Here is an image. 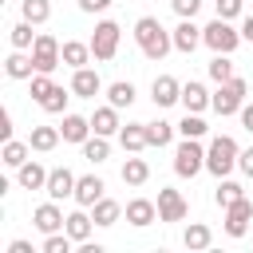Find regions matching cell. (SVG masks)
<instances>
[{"label": "cell", "instance_id": "1", "mask_svg": "<svg viewBox=\"0 0 253 253\" xmlns=\"http://www.w3.org/2000/svg\"><path fill=\"white\" fill-rule=\"evenodd\" d=\"M134 40H138V47H142L146 59H166V51L174 47V36H170L154 16H142V20L134 24Z\"/></svg>", "mask_w": 253, "mask_h": 253}, {"label": "cell", "instance_id": "2", "mask_svg": "<svg viewBox=\"0 0 253 253\" xmlns=\"http://www.w3.org/2000/svg\"><path fill=\"white\" fill-rule=\"evenodd\" d=\"M237 158H241L237 142H233L229 134H217V138L210 142V150H206V170H210L213 178H225V174L237 166Z\"/></svg>", "mask_w": 253, "mask_h": 253}, {"label": "cell", "instance_id": "3", "mask_svg": "<svg viewBox=\"0 0 253 253\" xmlns=\"http://www.w3.org/2000/svg\"><path fill=\"white\" fill-rule=\"evenodd\" d=\"M210 107L225 119V115H237L241 107H245V79L241 75H233V79H225V83H217V95L210 99Z\"/></svg>", "mask_w": 253, "mask_h": 253}, {"label": "cell", "instance_id": "4", "mask_svg": "<svg viewBox=\"0 0 253 253\" xmlns=\"http://www.w3.org/2000/svg\"><path fill=\"white\" fill-rule=\"evenodd\" d=\"M202 43H206L210 51H225V55H229V51L241 43V32H237V28H229V20H221V16H217V20H210V24L202 28Z\"/></svg>", "mask_w": 253, "mask_h": 253}, {"label": "cell", "instance_id": "5", "mask_svg": "<svg viewBox=\"0 0 253 253\" xmlns=\"http://www.w3.org/2000/svg\"><path fill=\"white\" fill-rule=\"evenodd\" d=\"M32 59H36V71H55V67L63 63V43H59L55 36L40 32L36 43H32Z\"/></svg>", "mask_w": 253, "mask_h": 253}, {"label": "cell", "instance_id": "6", "mask_svg": "<svg viewBox=\"0 0 253 253\" xmlns=\"http://www.w3.org/2000/svg\"><path fill=\"white\" fill-rule=\"evenodd\" d=\"M202 166H206V150L198 146V138H186V142L174 150V174H178V178H194Z\"/></svg>", "mask_w": 253, "mask_h": 253}, {"label": "cell", "instance_id": "7", "mask_svg": "<svg viewBox=\"0 0 253 253\" xmlns=\"http://www.w3.org/2000/svg\"><path fill=\"white\" fill-rule=\"evenodd\" d=\"M115 51H119V24H115V20L95 24V36H91V55L107 63V59H115Z\"/></svg>", "mask_w": 253, "mask_h": 253}, {"label": "cell", "instance_id": "8", "mask_svg": "<svg viewBox=\"0 0 253 253\" xmlns=\"http://www.w3.org/2000/svg\"><path fill=\"white\" fill-rule=\"evenodd\" d=\"M249 221H253L249 198H237L233 206H225V233H229V237H245V233H249Z\"/></svg>", "mask_w": 253, "mask_h": 253}, {"label": "cell", "instance_id": "9", "mask_svg": "<svg viewBox=\"0 0 253 253\" xmlns=\"http://www.w3.org/2000/svg\"><path fill=\"white\" fill-rule=\"evenodd\" d=\"M150 99H154V107H174V103L182 99V83H178L174 75H158V79L150 83Z\"/></svg>", "mask_w": 253, "mask_h": 253}, {"label": "cell", "instance_id": "10", "mask_svg": "<svg viewBox=\"0 0 253 253\" xmlns=\"http://www.w3.org/2000/svg\"><path fill=\"white\" fill-rule=\"evenodd\" d=\"M75 174L67 170V166H55L51 174H47V198H55V202H63V198H75Z\"/></svg>", "mask_w": 253, "mask_h": 253}, {"label": "cell", "instance_id": "11", "mask_svg": "<svg viewBox=\"0 0 253 253\" xmlns=\"http://www.w3.org/2000/svg\"><path fill=\"white\" fill-rule=\"evenodd\" d=\"M186 198L178 190H158V221H182L186 217Z\"/></svg>", "mask_w": 253, "mask_h": 253}, {"label": "cell", "instance_id": "12", "mask_svg": "<svg viewBox=\"0 0 253 253\" xmlns=\"http://www.w3.org/2000/svg\"><path fill=\"white\" fill-rule=\"evenodd\" d=\"M63 213H59V206H55V198L51 202H43V206H36V213H32V225L40 229V233H59L63 229Z\"/></svg>", "mask_w": 253, "mask_h": 253}, {"label": "cell", "instance_id": "13", "mask_svg": "<svg viewBox=\"0 0 253 253\" xmlns=\"http://www.w3.org/2000/svg\"><path fill=\"white\" fill-rule=\"evenodd\" d=\"M71 91H75L79 99H95V95L103 91L99 71H91V67H75V75H71Z\"/></svg>", "mask_w": 253, "mask_h": 253}, {"label": "cell", "instance_id": "14", "mask_svg": "<svg viewBox=\"0 0 253 253\" xmlns=\"http://www.w3.org/2000/svg\"><path fill=\"white\" fill-rule=\"evenodd\" d=\"M47 174H51V170H43L36 158L24 162V166H16V182H20L24 190H47Z\"/></svg>", "mask_w": 253, "mask_h": 253}, {"label": "cell", "instance_id": "15", "mask_svg": "<svg viewBox=\"0 0 253 253\" xmlns=\"http://www.w3.org/2000/svg\"><path fill=\"white\" fill-rule=\"evenodd\" d=\"M59 134H63V142H87L91 138V119H83V115H63V126H59Z\"/></svg>", "mask_w": 253, "mask_h": 253}, {"label": "cell", "instance_id": "16", "mask_svg": "<svg viewBox=\"0 0 253 253\" xmlns=\"http://www.w3.org/2000/svg\"><path fill=\"white\" fill-rule=\"evenodd\" d=\"M103 190H107V186H103V178H95V174H83V178L75 182V202L91 210V206L103 198Z\"/></svg>", "mask_w": 253, "mask_h": 253}, {"label": "cell", "instance_id": "17", "mask_svg": "<svg viewBox=\"0 0 253 253\" xmlns=\"http://www.w3.org/2000/svg\"><path fill=\"white\" fill-rule=\"evenodd\" d=\"M170 36H174V47H178V51H186V55H190V51L202 43V28H198L194 20H182V24H178Z\"/></svg>", "mask_w": 253, "mask_h": 253}, {"label": "cell", "instance_id": "18", "mask_svg": "<svg viewBox=\"0 0 253 253\" xmlns=\"http://www.w3.org/2000/svg\"><path fill=\"white\" fill-rule=\"evenodd\" d=\"M154 217H158V206H154L150 198H134V202H126V221H130V225L142 229V225H150Z\"/></svg>", "mask_w": 253, "mask_h": 253}, {"label": "cell", "instance_id": "19", "mask_svg": "<svg viewBox=\"0 0 253 253\" xmlns=\"http://www.w3.org/2000/svg\"><path fill=\"white\" fill-rule=\"evenodd\" d=\"M210 99H213V95H210L202 83H194V79H190V83H182V103H186V111L202 115V111L210 107Z\"/></svg>", "mask_w": 253, "mask_h": 253}, {"label": "cell", "instance_id": "20", "mask_svg": "<svg viewBox=\"0 0 253 253\" xmlns=\"http://www.w3.org/2000/svg\"><path fill=\"white\" fill-rule=\"evenodd\" d=\"M59 126H32V134H28V146L32 150H40V154H47V150H55L59 146Z\"/></svg>", "mask_w": 253, "mask_h": 253}, {"label": "cell", "instance_id": "21", "mask_svg": "<svg viewBox=\"0 0 253 253\" xmlns=\"http://www.w3.org/2000/svg\"><path fill=\"white\" fill-rule=\"evenodd\" d=\"M4 71H8L12 79H32V71H36V59H32V55H24V51L16 47V51L4 59Z\"/></svg>", "mask_w": 253, "mask_h": 253}, {"label": "cell", "instance_id": "22", "mask_svg": "<svg viewBox=\"0 0 253 253\" xmlns=\"http://www.w3.org/2000/svg\"><path fill=\"white\" fill-rule=\"evenodd\" d=\"M119 142H123V150H142L146 146V123H126V126H119Z\"/></svg>", "mask_w": 253, "mask_h": 253}, {"label": "cell", "instance_id": "23", "mask_svg": "<svg viewBox=\"0 0 253 253\" xmlns=\"http://www.w3.org/2000/svg\"><path fill=\"white\" fill-rule=\"evenodd\" d=\"M83 210H87V206H83ZM83 210L67 213V221H63V229H67V233H71V241H79V245H83V241L91 237V221H95V217H87Z\"/></svg>", "mask_w": 253, "mask_h": 253}, {"label": "cell", "instance_id": "24", "mask_svg": "<svg viewBox=\"0 0 253 253\" xmlns=\"http://www.w3.org/2000/svg\"><path fill=\"white\" fill-rule=\"evenodd\" d=\"M91 130L95 134H115L119 130V107H99L91 115Z\"/></svg>", "mask_w": 253, "mask_h": 253}, {"label": "cell", "instance_id": "25", "mask_svg": "<svg viewBox=\"0 0 253 253\" xmlns=\"http://www.w3.org/2000/svg\"><path fill=\"white\" fill-rule=\"evenodd\" d=\"M63 63H67V67H87V63H91V43L67 40V43H63Z\"/></svg>", "mask_w": 253, "mask_h": 253}, {"label": "cell", "instance_id": "26", "mask_svg": "<svg viewBox=\"0 0 253 253\" xmlns=\"http://www.w3.org/2000/svg\"><path fill=\"white\" fill-rule=\"evenodd\" d=\"M119 213H123V206H119V202H111V198H99V202L91 206L95 225H115V221H119Z\"/></svg>", "mask_w": 253, "mask_h": 253}, {"label": "cell", "instance_id": "27", "mask_svg": "<svg viewBox=\"0 0 253 253\" xmlns=\"http://www.w3.org/2000/svg\"><path fill=\"white\" fill-rule=\"evenodd\" d=\"M146 178H150V166H146L142 158H126V162H123V182H126V186H142Z\"/></svg>", "mask_w": 253, "mask_h": 253}, {"label": "cell", "instance_id": "28", "mask_svg": "<svg viewBox=\"0 0 253 253\" xmlns=\"http://www.w3.org/2000/svg\"><path fill=\"white\" fill-rule=\"evenodd\" d=\"M107 99H111V107H130L134 103V83H126V79L111 83L107 87Z\"/></svg>", "mask_w": 253, "mask_h": 253}, {"label": "cell", "instance_id": "29", "mask_svg": "<svg viewBox=\"0 0 253 253\" xmlns=\"http://www.w3.org/2000/svg\"><path fill=\"white\" fill-rule=\"evenodd\" d=\"M75 91H63V87H51L43 99H40V107L47 111V115H63V107H67V99H71Z\"/></svg>", "mask_w": 253, "mask_h": 253}, {"label": "cell", "instance_id": "30", "mask_svg": "<svg viewBox=\"0 0 253 253\" xmlns=\"http://www.w3.org/2000/svg\"><path fill=\"white\" fill-rule=\"evenodd\" d=\"M174 138V126L166 123V119H158V123H146V146H166Z\"/></svg>", "mask_w": 253, "mask_h": 253}, {"label": "cell", "instance_id": "31", "mask_svg": "<svg viewBox=\"0 0 253 253\" xmlns=\"http://www.w3.org/2000/svg\"><path fill=\"white\" fill-rule=\"evenodd\" d=\"M28 142H16V138H8L4 142V150H0V158H4V166H24L28 162Z\"/></svg>", "mask_w": 253, "mask_h": 253}, {"label": "cell", "instance_id": "32", "mask_svg": "<svg viewBox=\"0 0 253 253\" xmlns=\"http://www.w3.org/2000/svg\"><path fill=\"white\" fill-rule=\"evenodd\" d=\"M213 198H217V206L225 210V206H233L237 198H245V190H241L237 182H229V178H217V190H213Z\"/></svg>", "mask_w": 253, "mask_h": 253}, {"label": "cell", "instance_id": "33", "mask_svg": "<svg viewBox=\"0 0 253 253\" xmlns=\"http://www.w3.org/2000/svg\"><path fill=\"white\" fill-rule=\"evenodd\" d=\"M186 249H210V241H213V233H210V225H202V221H194L190 229H186Z\"/></svg>", "mask_w": 253, "mask_h": 253}, {"label": "cell", "instance_id": "34", "mask_svg": "<svg viewBox=\"0 0 253 253\" xmlns=\"http://www.w3.org/2000/svg\"><path fill=\"white\" fill-rule=\"evenodd\" d=\"M210 79H213V83L233 79V63H229V55H225V51H213V59H210Z\"/></svg>", "mask_w": 253, "mask_h": 253}, {"label": "cell", "instance_id": "35", "mask_svg": "<svg viewBox=\"0 0 253 253\" xmlns=\"http://www.w3.org/2000/svg\"><path fill=\"white\" fill-rule=\"evenodd\" d=\"M107 154H111L107 134H95V138H87V142H83V158H87V162H107Z\"/></svg>", "mask_w": 253, "mask_h": 253}, {"label": "cell", "instance_id": "36", "mask_svg": "<svg viewBox=\"0 0 253 253\" xmlns=\"http://www.w3.org/2000/svg\"><path fill=\"white\" fill-rule=\"evenodd\" d=\"M47 16H51L47 0H24V20L28 24H47Z\"/></svg>", "mask_w": 253, "mask_h": 253}, {"label": "cell", "instance_id": "37", "mask_svg": "<svg viewBox=\"0 0 253 253\" xmlns=\"http://www.w3.org/2000/svg\"><path fill=\"white\" fill-rule=\"evenodd\" d=\"M178 130H182V138H202L210 126H206V119H202V115L186 111V119H182V126H178Z\"/></svg>", "mask_w": 253, "mask_h": 253}, {"label": "cell", "instance_id": "38", "mask_svg": "<svg viewBox=\"0 0 253 253\" xmlns=\"http://www.w3.org/2000/svg\"><path fill=\"white\" fill-rule=\"evenodd\" d=\"M36 43V36H32V24L28 20H20L16 28H12V47H20V51H28Z\"/></svg>", "mask_w": 253, "mask_h": 253}, {"label": "cell", "instance_id": "39", "mask_svg": "<svg viewBox=\"0 0 253 253\" xmlns=\"http://www.w3.org/2000/svg\"><path fill=\"white\" fill-rule=\"evenodd\" d=\"M43 253H71V233H67V229H63V233H47Z\"/></svg>", "mask_w": 253, "mask_h": 253}, {"label": "cell", "instance_id": "40", "mask_svg": "<svg viewBox=\"0 0 253 253\" xmlns=\"http://www.w3.org/2000/svg\"><path fill=\"white\" fill-rule=\"evenodd\" d=\"M51 87H55V83L47 79V71H36V75H32V99H36V103H40V99H43Z\"/></svg>", "mask_w": 253, "mask_h": 253}, {"label": "cell", "instance_id": "41", "mask_svg": "<svg viewBox=\"0 0 253 253\" xmlns=\"http://www.w3.org/2000/svg\"><path fill=\"white\" fill-rule=\"evenodd\" d=\"M170 8H174L182 20H194V16H198V8H202V0H170Z\"/></svg>", "mask_w": 253, "mask_h": 253}, {"label": "cell", "instance_id": "42", "mask_svg": "<svg viewBox=\"0 0 253 253\" xmlns=\"http://www.w3.org/2000/svg\"><path fill=\"white\" fill-rule=\"evenodd\" d=\"M237 12H241V0H217V16L221 20H233Z\"/></svg>", "mask_w": 253, "mask_h": 253}, {"label": "cell", "instance_id": "43", "mask_svg": "<svg viewBox=\"0 0 253 253\" xmlns=\"http://www.w3.org/2000/svg\"><path fill=\"white\" fill-rule=\"evenodd\" d=\"M111 4H115V0H79V8H83V12H107Z\"/></svg>", "mask_w": 253, "mask_h": 253}, {"label": "cell", "instance_id": "44", "mask_svg": "<svg viewBox=\"0 0 253 253\" xmlns=\"http://www.w3.org/2000/svg\"><path fill=\"white\" fill-rule=\"evenodd\" d=\"M237 166L245 170V178H253V146H249V150H241V158H237Z\"/></svg>", "mask_w": 253, "mask_h": 253}, {"label": "cell", "instance_id": "45", "mask_svg": "<svg viewBox=\"0 0 253 253\" xmlns=\"http://www.w3.org/2000/svg\"><path fill=\"white\" fill-rule=\"evenodd\" d=\"M237 115H241V126H245V130L253 134V103H249V107H241Z\"/></svg>", "mask_w": 253, "mask_h": 253}, {"label": "cell", "instance_id": "46", "mask_svg": "<svg viewBox=\"0 0 253 253\" xmlns=\"http://www.w3.org/2000/svg\"><path fill=\"white\" fill-rule=\"evenodd\" d=\"M0 134H4V142H8V138H12V115H8V111H4V115H0Z\"/></svg>", "mask_w": 253, "mask_h": 253}, {"label": "cell", "instance_id": "47", "mask_svg": "<svg viewBox=\"0 0 253 253\" xmlns=\"http://www.w3.org/2000/svg\"><path fill=\"white\" fill-rule=\"evenodd\" d=\"M241 40L253 43V16H245V24H241Z\"/></svg>", "mask_w": 253, "mask_h": 253}, {"label": "cell", "instance_id": "48", "mask_svg": "<svg viewBox=\"0 0 253 253\" xmlns=\"http://www.w3.org/2000/svg\"><path fill=\"white\" fill-rule=\"evenodd\" d=\"M8 253H32V245H28V241H12V245H8Z\"/></svg>", "mask_w": 253, "mask_h": 253}]
</instances>
